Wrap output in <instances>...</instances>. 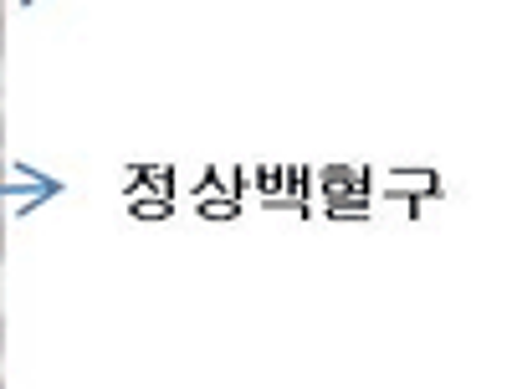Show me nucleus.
<instances>
[{
	"mask_svg": "<svg viewBox=\"0 0 512 389\" xmlns=\"http://www.w3.org/2000/svg\"><path fill=\"white\" fill-rule=\"evenodd\" d=\"M0 389H6V384H0Z\"/></svg>",
	"mask_w": 512,
	"mask_h": 389,
	"instance_id": "obj_5",
	"label": "nucleus"
},
{
	"mask_svg": "<svg viewBox=\"0 0 512 389\" xmlns=\"http://www.w3.org/2000/svg\"><path fill=\"white\" fill-rule=\"evenodd\" d=\"M0 354H6V323H0Z\"/></svg>",
	"mask_w": 512,
	"mask_h": 389,
	"instance_id": "obj_3",
	"label": "nucleus"
},
{
	"mask_svg": "<svg viewBox=\"0 0 512 389\" xmlns=\"http://www.w3.org/2000/svg\"><path fill=\"white\" fill-rule=\"evenodd\" d=\"M0 144H6V123H0Z\"/></svg>",
	"mask_w": 512,
	"mask_h": 389,
	"instance_id": "obj_4",
	"label": "nucleus"
},
{
	"mask_svg": "<svg viewBox=\"0 0 512 389\" xmlns=\"http://www.w3.org/2000/svg\"><path fill=\"white\" fill-rule=\"evenodd\" d=\"M0 256H6V221H0Z\"/></svg>",
	"mask_w": 512,
	"mask_h": 389,
	"instance_id": "obj_2",
	"label": "nucleus"
},
{
	"mask_svg": "<svg viewBox=\"0 0 512 389\" xmlns=\"http://www.w3.org/2000/svg\"><path fill=\"white\" fill-rule=\"evenodd\" d=\"M0 52H6V16H0Z\"/></svg>",
	"mask_w": 512,
	"mask_h": 389,
	"instance_id": "obj_1",
	"label": "nucleus"
}]
</instances>
